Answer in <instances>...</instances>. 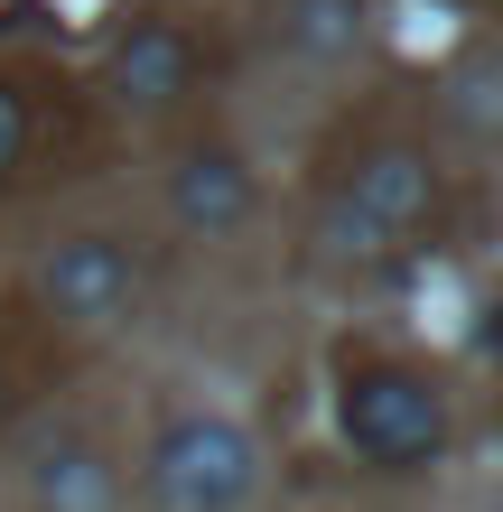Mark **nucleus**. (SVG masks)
<instances>
[{
  "mask_svg": "<svg viewBox=\"0 0 503 512\" xmlns=\"http://www.w3.org/2000/svg\"><path fill=\"white\" fill-rule=\"evenodd\" d=\"M336 429L364 466H429L448 447V391L410 364H364L345 391H336Z\"/></svg>",
  "mask_w": 503,
  "mask_h": 512,
  "instance_id": "obj_1",
  "label": "nucleus"
},
{
  "mask_svg": "<svg viewBox=\"0 0 503 512\" xmlns=\"http://www.w3.org/2000/svg\"><path fill=\"white\" fill-rule=\"evenodd\" d=\"M261 485V447L233 419H177L150 447V503L159 512H243Z\"/></svg>",
  "mask_w": 503,
  "mask_h": 512,
  "instance_id": "obj_2",
  "label": "nucleus"
},
{
  "mask_svg": "<svg viewBox=\"0 0 503 512\" xmlns=\"http://www.w3.org/2000/svg\"><path fill=\"white\" fill-rule=\"evenodd\" d=\"M131 298H140V261L112 233H75L38 261V308L56 326H112V317H131Z\"/></svg>",
  "mask_w": 503,
  "mask_h": 512,
  "instance_id": "obj_3",
  "label": "nucleus"
},
{
  "mask_svg": "<svg viewBox=\"0 0 503 512\" xmlns=\"http://www.w3.org/2000/svg\"><path fill=\"white\" fill-rule=\"evenodd\" d=\"M336 205L373 233L382 252H401L410 233L438 215V159H429V149H410V140H382V149H364V159H354V177H345Z\"/></svg>",
  "mask_w": 503,
  "mask_h": 512,
  "instance_id": "obj_4",
  "label": "nucleus"
},
{
  "mask_svg": "<svg viewBox=\"0 0 503 512\" xmlns=\"http://www.w3.org/2000/svg\"><path fill=\"white\" fill-rule=\"evenodd\" d=\"M112 94L131 112H168L196 94V38L177 19H140L122 28V47H112Z\"/></svg>",
  "mask_w": 503,
  "mask_h": 512,
  "instance_id": "obj_5",
  "label": "nucleus"
},
{
  "mask_svg": "<svg viewBox=\"0 0 503 512\" xmlns=\"http://www.w3.org/2000/svg\"><path fill=\"white\" fill-rule=\"evenodd\" d=\"M112 494H122V475L84 429H47L28 447V503L38 512H112Z\"/></svg>",
  "mask_w": 503,
  "mask_h": 512,
  "instance_id": "obj_6",
  "label": "nucleus"
},
{
  "mask_svg": "<svg viewBox=\"0 0 503 512\" xmlns=\"http://www.w3.org/2000/svg\"><path fill=\"white\" fill-rule=\"evenodd\" d=\"M168 215L187 224V233H243L252 215V168L233 159V149H187V159L168 168Z\"/></svg>",
  "mask_w": 503,
  "mask_h": 512,
  "instance_id": "obj_7",
  "label": "nucleus"
},
{
  "mask_svg": "<svg viewBox=\"0 0 503 512\" xmlns=\"http://www.w3.org/2000/svg\"><path fill=\"white\" fill-rule=\"evenodd\" d=\"M280 47L299 56H345L354 38H364V0H280Z\"/></svg>",
  "mask_w": 503,
  "mask_h": 512,
  "instance_id": "obj_8",
  "label": "nucleus"
},
{
  "mask_svg": "<svg viewBox=\"0 0 503 512\" xmlns=\"http://www.w3.org/2000/svg\"><path fill=\"white\" fill-rule=\"evenodd\" d=\"M28 149H38V112H28L19 84H0V177L28 168Z\"/></svg>",
  "mask_w": 503,
  "mask_h": 512,
  "instance_id": "obj_9",
  "label": "nucleus"
},
{
  "mask_svg": "<svg viewBox=\"0 0 503 512\" xmlns=\"http://www.w3.org/2000/svg\"><path fill=\"white\" fill-rule=\"evenodd\" d=\"M10 410H19V373L0 364V429H10Z\"/></svg>",
  "mask_w": 503,
  "mask_h": 512,
  "instance_id": "obj_10",
  "label": "nucleus"
}]
</instances>
